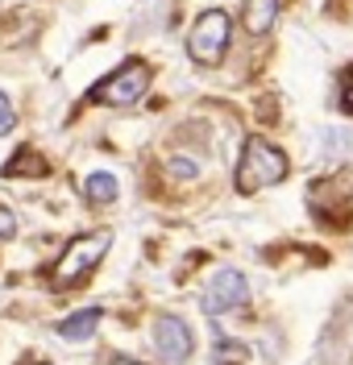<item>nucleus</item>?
<instances>
[{
  "instance_id": "f03ea898",
  "label": "nucleus",
  "mask_w": 353,
  "mask_h": 365,
  "mask_svg": "<svg viewBox=\"0 0 353 365\" xmlns=\"http://www.w3.org/2000/svg\"><path fill=\"white\" fill-rule=\"evenodd\" d=\"M108 250H113V232H108V228H92V232L71 237L67 250L58 253V266H54V287L63 291V287L83 282V278L104 262V253Z\"/></svg>"
},
{
  "instance_id": "9b49d317",
  "label": "nucleus",
  "mask_w": 353,
  "mask_h": 365,
  "mask_svg": "<svg viewBox=\"0 0 353 365\" xmlns=\"http://www.w3.org/2000/svg\"><path fill=\"white\" fill-rule=\"evenodd\" d=\"M13 129H17V108H13V100L0 91V137L13 133Z\"/></svg>"
},
{
  "instance_id": "39448f33",
  "label": "nucleus",
  "mask_w": 353,
  "mask_h": 365,
  "mask_svg": "<svg viewBox=\"0 0 353 365\" xmlns=\"http://www.w3.org/2000/svg\"><path fill=\"white\" fill-rule=\"evenodd\" d=\"M250 303V282H245V274L233 270V266H225V270H216L208 278V287H204V295H200V307H204V316H229V312H241Z\"/></svg>"
},
{
  "instance_id": "f3484780",
  "label": "nucleus",
  "mask_w": 353,
  "mask_h": 365,
  "mask_svg": "<svg viewBox=\"0 0 353 365\" xmlns=\"http://www.w3.org/2000/svg\"><path fill=\"white\" fill-rule=\"evenodd\" d=\"M34 365H46V361H34Z\"/></svg>"
},
{
  "instance_id": "1a4fd4ad",
  "label": "nucleus",
  "mask_w": 353,
  "mask_h": 365,
  "mask_svg": "<svg viewBox=\"0 0 353 365\" xmlns=\"http://www.w3.org/2000/svg\"><path fill=\"white\" fill-rule=\"evenodd\" d=\"M117 195H121V182L113 179L108 170H96V175H88V179H83V200H88V204L108 207Z\"/></svg>"
},
{
  "instance_id": "f257e3e1",
  "label": "nucleus",
  "mask_w": 353,
  "mask_h": 365,
  "mask_svg": "<svg viewBox=\"0 0 353 365\" xmlns=\"http://www.w3.org/2000/svg\"><path fill=\"white\" fill-rule=\"evenodd\" d=\"M282 179H287V154L279 145H270L266 137H250L233 175L237 191L241 195H258V191H266V187H275Z\"/></svg>"
},
{
  "instance_id": "4468645a",
  "label": "nucleus",
  "mask_w": 353,
  "mask_h": 365,
  "mask_svg": "<svg viewBox=\"0 0 353 365\" xmlns=\"http://www.w3.org/2000/svg\"><path fill=\"white\" fill-rule=\"evenodd\" d=\"M241 353H245L241 344H220V349H216V361H225V357H241Z\"/></svg>"
},
{
  "instance_id": "2eb2a0df",
  "label": "nucleus",
  "mask_w": 353,
  "mask_h": 365,
  "mask_svg": "<svg viewBox=\"0 0 353 365\" xmlns=\"http://www.w3.org/2000/svg\"><path fill=\"white\" fill-rule=\"evenodd\" d=\"M108 365H141V361H133V357H108Z\"/></svg>"
},
{
  "instance_id": "f8f14e48",
  "label": "nucleus",
  "mask_w": 353,
  "mask_h": 365,
  "mask_svg": "<svg viewBox=\"0 0 353 365\" xmlns=\"http://www.w3.org/2000/svg\"><path fill=\"white\" fill-rule=\"evenodd\" d=\"M13 232H17V216H13L9 207H0V241H9Z\"/></svg>"
},
{
  "instance_id": "6e6552de",
  "label": "nucleus",
  "mask_w": 353,
  "mask_h": 365,
  "mask_svg": "<svg viewBox=\"0 0 353 365\" xmlns=\"http://www.w3.org/2000/svg\"><path fill=\"white\" fill-rule=\"evenodd\" d=\"M279 21V0H245V9H241V25H245V34H270Z\"/></svg>"
},
{
  "instance_id": "9d476101",
  "label": "nucleus",
  "mask_w": 353,
  "mask_h": 365,
  "mask_svg": "<svg viewBox=\"0 0 353 365\" xmlns=\"http://www.w3.org/2000/svg\"><path fill=\"white\" fill-rule=\"evenodd\" d=\"M4 175L13 179V175H46V162L38 158V154H13L9 166H4Z\"/></svg>"
},
{
  "instance_id": "423d86ee",
  "label": "nucleus",
  "mask_w": 353,
  "mask_h": 365,
  "mask_svg": "<svg viewBox=\"0 0 353 365\" xmlns=\"http://www.w3.org/2000/svg\"><path fill=\"white\" fill-rule=\"evenodd\" d=\"M150 341H154V353H158L163 361H170V365H183L191 353H195V336H191L188 319L170 316V312L154 316V324H150Z\"/></svg>"
},
{
  "instance_id": "0eeeda50",
  "label": "nucleus",
  "mask_w": 353,
  "mask_h": 365,
  "mask_svg": "<svg viewBox=\"0 0 353 365\" xmlns=\"http://www.w3.org/2000/svg\"><path fill=\"white\" fill-rule=\"evenodd\" d=\"M100 319H104V312H100V307H79L75 316L58 319V336H63V341H71V344H83V341H92V336H96Z\"/></svg>"
},
{
  "instance_id": "7ed1b4c3",
  "label": "nucleus",
  "mask_w": 353,
  "mask_h": 365,
  "mask_svg": "<svg viewBox=\"0 0 353 365\" xmlns=\"http://www.w3.org/2000/svg\"><path fill=\"white\" fill-rule=\"evenodd\" d=\"M150 79H154V71L145 67L141 58H129V63H121L117 71H108V75L88 91V100L104 104V108H133L138 100H145Z\"/></svg>"
},
{
  "instance_id": "dca6fc26",
  "label": "nucleus",
  "mask_w": 353,
  "mask_h": 365,
  "mask_svg": "<svg viewBox=\"0 0 353 365\" xmlns=\"http://www.w3.org/2000/svg\"><path fill=\"white\" fill-rule=\"evenodd\" d=\"M345 100H349V108H353V71H349V79H345Z\"/></svg>"
},
{
  "instance_id": "20e7f679",
  "label": "nucleus",
  "mask_w": 353,
  "mask_h": 365,
  "mask_svg": "<svg viewBox=\"0 0 353 365\" xmlns=\"http://www.w3.org/2000/svg\"><path fill=\"white\" fill-rule=\"evenodd\" d=\"M229 34H233V21L225 9H208L191 21V34H188V54L191 63L200 67H216L229 50Z\"/></svg>"
},
{
  "instance_id": "ddd939ff",
  "label": "nucleus",
  "mask_w": 353,
  "mask_h": 365,
  "mask_svg": "<svg viewBox=\"0 0 353 365\" xmlns=\"http://www.w3.org/2000/svg\"><path fill=\"white\" fill-rule=\"evenodd\" d=\"M170 170H175L179 179H195V162H183V158H175V162H170Z\"/></svg>"
}]
</instances>
